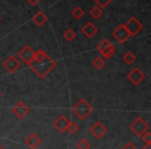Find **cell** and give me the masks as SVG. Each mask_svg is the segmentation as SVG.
Instances as JSON below:
<instances>
[{"label": "cell", "instance_id": "obj_1", "mask_svg": "<svg viewBox=\"0 0 151 149\" xmlns=\"http://www.w3.org/2000/svg\"><path fill=\"white\" fill-rule=\"evenodd\" d=\"M55 66H56V61L51 58L44 50H38L37 52H35L33 60L29 64L30 68L40 79L46 78L49 73L55 68Z\"/></svg>", "mask_w": 151, "mask_h": 149}, {"label": "cell", "instance_id": "obj_2", "mask_svg": "<svg viewBox=\"0 0 151 149\" xmlns=\"http://www.w3.org/2000/svg\"><path fill=\"white\" fill-rule=\"evenodd\" d=\"M93 108L91 105L84 99H81L78 103L73 107V113L77 115L81 120H84L92 113Z\"/></svg>", "mask_w": 151, "mask_h": 149}, {"label": "cell", "instance_id": "obj_3", "mask_svg": "<svg viewBox=\"0 0 151 149\" xmlns=\"http://www.w3.org/2000/svg\"><path fill=\"white\" fill-rule=\"evenodd\" d=\"M97 51L101 53V55L106 59H110L115 54V46L110 42L108 38H104L96 47Z\"/></svg>", "mask_w": 151, "mask_h": 149}, {"label": "cell", "instance_id": "obj_4", "mask_svg": "<svg viewBox=\"0 0 151 149\" xmlns=\"http://www.w3.org/2000/svg\"><path fill=\"white\" fill-rule=\"evenodd\" d=\"M129 130L134 132L136 136L142 137L149 130V124L143 119L142 117L136 118L134 122L129 125Z\"/></svg>", "mask_w": 151, "mask_h": 149}, {"label": "cell", "instance_id": "obj_5", "mask_svg": "<svg viewBox=\"0 0 151 149\" xmlns=\"http://www.w3.org/2000/svg\"><path fill=\"white\" fill-rule=\"evenodd\" d=\"M124 27L126 28V30L128 31L130 36L137 35V34L143 29V25L141 24V22L134 17L130 18V19L126 22V24H124Z\"/></svg>", "mask_w": 151, "mask_h": 149}, {"label": "cell", "instance_id": "obj_6", "mask_svg": "<svg viewBox=\"0 0 151 149\" xmlns=\"http://www.w3.org/2000/svg\"><path fill=\"white\" fill-rule=\"evenodd\" d=\"M145 78H146V75H145L139 67H134L127 75V79L132 82V84L134 85V86L140 85L141 83L145 80Z\"/></svg>", "mask_w": 151, "mask_h": 149}, {"label": "cell", "instance_id": "obj_7", "mask_svg": "<svg viewBox=\"0 0 151 149\" xmlns=\"http://www.w3.org/2000/svg\"><path fill=\"white\" fill-rule=\"evenodd\" d=\"M12 112L18 119H24L27 116V114L30 112V108L24 101H19L13 107Z\"/></svg>", "mask_w": 151, "mask_h": 149}, {"label": "cell", "instance_id": "obj_8", "mask_svg": "<svg viewBox=\"0 0 151 149\" xmlns=\"http://www.w3.org/2000/svg\"><path fill=\"white\" fill-rule=\"evenodd\" d=\"M3 66L6 69L9 73H16L18 69L21 67V62L19 61V59L14 55L9 56L4 61H3Z\"/></svg>", "mask_w": 151, "mask_h": 149}, {"label": "cell", "instance_id": "obj_9", "mask_svg": "<svg viewBox=\"0 0 151 149\" xmlns=\"http://www.w3.org/2000/svg\"><path fill=\"white\" fill-rule=\"evenodd\" d=\"M34 55H35V52H34L31 49V47H29V46H25L19 53H18V57H19L24 63H26V64H28V65L33 60Z\"/></svg>", "mask_w": 151, "mask_h": 149}, {"label": "cell", "instance_id": "obj_10", "mask_svg": "<svg viewBox=\"0 0 151 149\" xmlns=\"http://www.w3.org/2000/svg\"><path fill=\"white\" fill-rule=\"evenodd\" d=\"M89 130H90V134L92 135L95 139H97V140L103 138L108 132L105 124H103L101 121H96L93 125H91V127Z\"/></svg>", "mask_w": 151, "mask_h": 149}, {"label": "cell", "instance_id": "obj_11", "mask_svg": "<svg viewBox=\"0 0 151 149\" xmlns=\"http://www.w3.org/2000/svg\"><path fill=\"white\" fill-rule=\"evenodd\" d=\"M112 35H113V37L115 38L117 42H121V44H122V42H126V40L130 37L128 31L126 30V28L124 27V24H123V25L118 26V27L113 31Z\"/></svg>", "mask_w": 151, "mask_h": 149}, {"label": "cell", "instance_id": "obj_12", "mask_svg": "<svg viewBox=\"0 0 151 149\" xmlns=\"http://www.w3.org/2000/svg\"><path fill=\"white\" fill-rule=\"evenodd\" d=\"M69 120L65 117L64 115H60L56 120L54 121V126L58 132H65L67 130V127H68V124H69Z\"/></svg>", "mask_w": 151, "mask_h": 149}, {"label": "cell", "instance_id": "obj_13", "mask_svg": "<svg viewBox=\"0 0 151 149\" xmlns=\"http://www.w3.org/2000/svg\"><path fill=\"white\" fill-rule=\"evenodd\" d=\"M81 31H82V33L84 34L86 37L91 38L97 33L99 29H97V27L92 23V22H87V23L82 27Z\"/></svg>", "mask_w": 151, "mask_h": 149}, {"label": "cell", "instance_id": "obj_14", "mask_svg": "<svg viewBox=\"0 0 151 149\" xmlns=\"http://www.w3.org/2000/svg\"><path fill=\"white\" fill-rule=\"evenodd\" d=\"M40 143H42L40 138L34 132H31L25 140V144L31 149H36L40 145Z\"/></svg>", "mask_w": 151, "mask_h": 149}, {"label": "cell", "instance_id": "obj_15", "mask_svg": "<svg viewBox=\"0 0 151 149\" xmlns=\"http://www.w3.org/2000/svg\"><path fill=\"white\" fill-rule=\"evenodd\" d=\"M47 21H48V17L46 16V14L40 11L37 12V13L32 17V22H33L36 26H38V27H40V26H42L45 23H47Z\"/></svg>", "mask_w": 151, "mask_h": 149}, {"label": "cell", "instance_id": "obj_16", "mask_svg": "<svg viewBox=\"0 0 151 149\" xmlns=\"http://www.w3.org/2000/svg\"><path fill=\"white\" fill-rule=\"evenodd\" d=\"M89 15H90V17H92L94 20H99V18L103 16V9H101V7L97 6V5H95V6H93L92 9H90Z\"/></svg>", "mask_w": 151, "mask_h": 149}, {"label": "cell", "instance_id": "obj_17", "mask_svg": "<svg viewBox=\"0 0 151 149\" xmlns=\"http://www.w3.org/2000/svg\"><path fill=\"white\" fill-rule=\"evenodd\" d=\"M122 59H123V61L126 63V64L130 65V64H132L134 61H136V56H134V53H132L130 51H128V52H126L125 54L123 55Z\"/></svg>", "mask_w": 151, "mask_h": 149}, {"label": "cell", "instance_id": "obj_18", "mask_svg": "<svg viewBox=\"0 0 151 149\" xmlns=\"http://www.w3.org/2000/svg\"><path fill=\"white\" fill-rule=\"evenodd\" d=\"M92 65L95 67L96 69H101L104 66L106 65V61L103 57L99 56V57H95L92 61Z\"/></svg>", "mask_w": 151, "mask_h": 149}, {"label": "cell", "instance_id": "obj_19", "mask_svg": "<svg viewBox=\"0 0 151 149\" xmlns=\"http://www.w3.org/2000/svg\"><path fill=\"white\" fill-rule=\"evenodd\" d=\"M71 15H73V17L75 18V19L77 20H80L83 18V16L85 15V12L83 11L82 7L80 6H76L75 9L71 11Z\"/></svg>", "mask_w": 151, "mask_h": 149}, {"label": "cell", "instance_id": "obj_20", "mask_svg": "<svg viewBox=\"0 0 151 149\" xmlns=\"http://www.w3.org/2000/svg\"><path fill=\"white\" fill-rule=\"evenodd\" d=\"M76 36H77V34H76V32L73 31V29H67L66 31L63 33V37H64V40H67V42H73L76 38Z\"/></svg>", "mask_w": 151, "mask_h": 149}, {"label": "cell", "instance_id": "obj_21", "mask_svg": "<svg viewBox=\"0 0 151 149\" xmlns=\"http://www.w3.org/2000/svg\"><path fill=\"white\" fill-rule=\"evenodd\" d=\"M77 147H78V149H90L91 144L86 139H81L78 142V144H77Z\"/></svg>", "mask_w": 151, "mask_h": 149}, {"label": "cell", "instance_id": "obj_22", "mask_svg": "<svg viewBox=\"0 0 151 149\" xmlns=\"http://www.w3.org/2000/svg\"><path fill=\"white\" fill-rule=\"evenodd\" d=\"M79 130V125L76 122H73V121H70L69 122V124H68V127H67V130L66 132H68L70 135H73V134H76V132H78Z\"/></svg>", "mask_w": 151, "mask_h": 149}, {"label": "cell", "instance_id": "obj_23", "mask_svg": "<svg viewBox=\"0 0 151 149\" xmlns=\"http://www.w3.org/2000/svg\"><path fill=\"white\" fill-rule=\"evenodd\" d=\"M93 1L96 3L97 6L101 7V9H105L106 6H108L113 0H93Z\"/></svg>", "mask_w": 151, "mask_h": 149}, {"label": "cell", "instance_id": "obj_24", "mask_svg": "<svg viewBox=\"0 0 151 149\" xmlns=\"http://www.w3.org/2000/svg\"><path fill=\"white\" fill-rule=\"evenodd\" d=\"M141 138L143 139V141H144L146 144H151V132H146Z\"/></svg>", "mask_w": 151, "mask_h": 149}, {"label": "cell", "instance_id": "obj_25", "mask_svg": "<svg viewBox=\"0 0 151 149\" xmlns=\"http://www.w3.org/2000/svg\"><path fill=\"white\" fill-rule=\"evenodd\" d=\"M122 149H137V147L132 142H127L126 144H124L122 146Z\"/></svg>", "mask_w": 151, "mask_h": 149}, {"label": "cell", "instance_id": "obj_26", "mask_svg": "<svg viewBox=\"0 0 151 149\" xmlns=\"http://www.w3.org/2000/svg\"><path fill=\"white\" fill-rule=\"evenodd\" d=\"M27 1L30 3V4H31V5H33V6H34V5H36L38 2H40V0H27Z\"/></svg>", "mask_w": 151, "mask_h": 149}, {"label": "cell", "instance_id": "obj_27", "mask_svg": "<svg viewBox=\"0 0 151 149\" xmlns=\"http://www.w3.org/2000/svg\"><path fill=\"white\" fill-rule=\"evenodd\" d=\"M142 149H151V144H146Z\"/></svg>", "mask_w": 151, "mask_h": 149}, {"label": "cell", "instance_id": "obj_28", "mask_svg": "<svg viewBox=\"0 0 151 149\" xmlns=\"http://www.w3.org/2000/svg\"><path fill=\"white\" fill-rule=\"evenodd\" d=\"M0 149H5V148H4V147H3V146H2V145L0 144Z\"/></svg>", "mask_w": 151, "mask_h": 149}, {"label": "cell", "instance_id": "obj_29", "mask_svg": "<svg viewBox=\"0 0 151 149\" xmlns=\"http://www.w3.org/2000/svg\"><path fill=\"white\" fill-rule=\"evenodd\" d=\"M0 97H1V91H0Z\"/></svg>", "mask_w": 151, "mask_h": 149}, {"label": "cell", "instance_id": "obj_30", "mask_svg": "<svg viewBox=\"0 0 151 149\" xmlns=\"http://www.w3.org/2000/svg\"><path fill=\"white\" fill-rule=\"evenodd\" d=\"M0 21H1V18H0Z\"/></svg>", "mask_w": 151, "mask_h": 149}]
</instances>
